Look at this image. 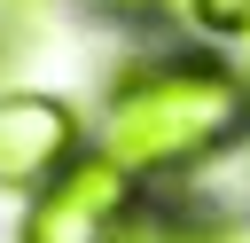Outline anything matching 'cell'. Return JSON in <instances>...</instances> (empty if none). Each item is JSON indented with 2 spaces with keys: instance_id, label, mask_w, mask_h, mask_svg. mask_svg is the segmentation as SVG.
<instances>
[{
  "instance_id": "cell-1",
  "label": "cell",
  "mask_w": 250,
  "mask_h": 243,
  "mask_svg": "<svg viewBox=\"0 0 250 243\" xmlns=\"http://www.w3.org/2000/svg\"><path fill=\"white\" fill-rule=\"evenodd\" d=\"M250 125V94L227 63L211 55H164L117 78L109 118H102V149L141 180V172H172L211 157L219 141H234Z\"/></svg>"
},
{
  "instance_id": "cell-2",
  "label": "cell",
  "mask_w": 250,
  "mask_h": 243,
  "mask_svg": "<svg viewBox=\"0 0 250 243\" xmlns=\"http://www.w3.org/2000/svg\"><path fill=\"white\" fill-rule=\"evenodd\" d=\"M133 235V172L109 149H78L23 219V243H125Z\"/></svg>"
},
{
  "instance_id": "cell-3",
  "label": "cell",
  "mask_w": 250,
  "mask_h": 243,
  "mask_svg": "<svg viewBox=\"0 0 250 243\" xmlns=\"http://www.w3.org/2000/svg\"><path fill=\"white\" fill-rule=\"evenodd\" d=\"M70 157H78V118L55 94H8L0 102V188L39 196Z\"/></svg>"
},
{
  "instance_id": "cell-4",
  "label": "cell",
  "mask_w": 250,
  "mask_h": 243,
  "mask_svg": "<svg viewBox=\"0 0 250 243\" xmlns=\"http://www.w3.org/2000/svg\"><path fill=\"white\" fill-rule=\"evenodd\" d=\"M203 31H250V0H195Z\"/></svg>"
},
{
  "instance_id": "cell-5",
  "label": "cell",
  "mask_w": 250,
  "mask_h": 243,
  "mask_svg": "<svg viewBox=\"0 0 250 243\" xmlns=\"http://www.w3.org/2000/svg\"><path fill=\"white\" fill-rule=\"evenodd\" d=\"M23 8H31V0H0V47H8L16 31H23Z\"/></svg>"
},
{
  "instance_id": "cell-6",
  "label": "cell",
  "mask_w": 250,
  "mask_h": 243,
  "mask_svg": "<svg viewBox=\"0 0 250 243\" xmlns=\"http://www.w3.org/2000/svg\"><path fill=\"white\" fill-rule=\"evenodd\" d=\"M172 243H234L227 227H188V235H172Z\"/></svg>"
},
{
  "instance_id": "cell-7",
  "label": "cell",
  "mask_w": 250,
  "mask_h": 243,
  "mask_svg": "<svg viewBox=\"0 0 250 243\" xmlns=\"http://www.w3.org/2000/svg\"><path fill=\"white\" fill-rule=\"evenodd\" d=\"M102 8H125V16H133V8H148V0H102Z\"/></svg>"
}]
</instances>
